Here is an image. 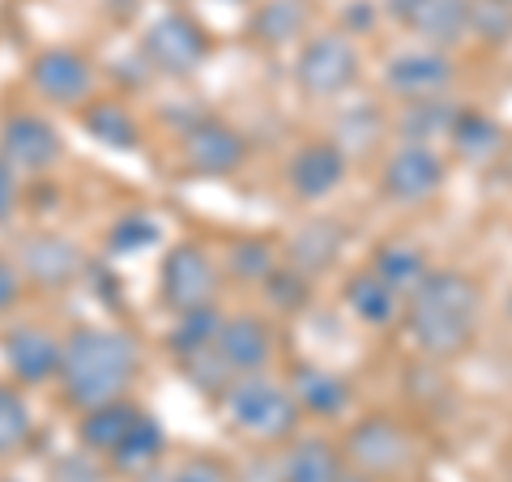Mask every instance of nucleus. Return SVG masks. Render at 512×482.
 Listing matches in <instances>:
<instances>
[{
    "instance_id": "nucleus-1",
    "label": "nucleus",
    "mask_w": 512,
    "mask_h": 482,
    "mask_svg": "<svg viewBox=\"0 0 512 482\" xmlns=\"http://www.w3.org/2000/svg\"><path fill=\"white\" fill-rule=\"evenodd\" d=\"M478 325H483V286L466 269L436 265L427 282L406 299L402 329L410 346L431 363L466 355L478 337Z\"/></svg>"
},
{
    "instance_id": "nucleus-2",
    "label": "nucleus",
    "mask_w": 512,
    "mask_h": 482,
    "mask_svg": "<svg viewBox=\"0 0 512 482\" xmlns=\"http://www.w3.org/2000/svg\"><path fill=\"white\" fill-rule=\"evenodd\" d=\"M141 376V342L116 325H77L64 333L60 401L69 410H94L133 393Z\"/></svg>"
},
{
    "instance_id": "nucleus-3",
    "label": "nucleus",
    "mask_w": 512,
    "mask_h": 482,
    "mask_svg": "<svg viewBox=\"0 0 512 482\" xmlns=\"http://www.w3.org/2000/svg\"><path fill=\"white\" fill-rule=\"evenodd\" d=\"M222 419L239 440L256 448H282L299 436L303 410L291 393V384L278 380L274 372L265 376H239L218 401Z\"/></svg>"
},
{
    "instance_id": "nucleus-4",
    "label": "nucleus",
    "mask_w": 512,
    "mask_h": 482,
    "mask_svg": "<svg viewBox=\"0 0 512 482\" xmlns=\"http://www.w3.org/2000/svg\"><path fill=\"white\" fill-rule=\"evenodd\" d=\"M291 77H295L303 99H312V103H333V99H342V94H350L363 77V52H359L355 35H346L342 26L312 30V35L295 47Z\"/></svg>"
},
{
    "instance_id": "nucleus-5",
    "label": "nucleus",
    "mask_w": 512,
    "mask_h": 482,
    "mask_svg": "<svg viewBox=\"0 0 512 482\" xmlns=\"http://www.w3.org/2000/svg\"><path fill=\"white\" fill-rule=\"evenodd\" d=\"M222 261L201 244V239H180L158 261V303L180 316L192 308H210L222 295Z\"/></svg>"
},
{
    "instance_id": "nucleus-6",
    "label": "nucleus",
    "mask_w": 512,
    "mask_h": 482,
    "mask_svg": "<svg viewBox=\"0 0 512 482\" xmlns=\"http://www.w3.org/2000/svg\"><path fill=\"white\" fill-rule=\"evenodd\" d=\"M342 457H346V470H359V474H372L380 482H393L410 470L414 461V436L406 431L402 419L384 410H372L355 419L342 431Z\"/></svg>"
},
{
    "instance_id": "nucleus-7",
    "label": "nucleus",
    "mask_w": 512,
    "mask_h": 482,
    "mask_svg": "<svg viewBox=\"0 0 512 482\" xmlns=\"http://www.w3.org/2000/svg\"><path fill=\"white\" fill-rule=\"evenodd\" d=\"M448 184V158L440 146H414V141H397L384 150L376 167V192L380 201L402 205V210H419L431 205Z\"/></svg>"
},
{
    "instance_id": "nucleus-8",
    "label": "nucleus",
    "mask_w": 512,
    "mask_h": 482,
    "mask_svg": "<svg viewBox=\"0 0 512 482\" xmlns=\"http://www.w3.org/2000/svg\"><path fill=\"white\" fill-rule=\"evenodd\" d=\"M137 52L150 73L192 77L210 60L214 39L197 18H188L180 9H167V13H158L154 22H146V30H141V39H137Z\"/></svg>"
},
{
    "instance_id": "nucleus-9",
    "label": "nucleus",
    "mask_w": 512,
    "mask_h": 482,
    "mask_svg": "<svg viewBox=\"0 0 512 482\" xmlns=\"http://www.w3.org/2000/svg\"><path fill=\"white\" fill-rule=\"evenodd\" d=\"M26 86L43 107H60V111H82L94 94H99V69L86 52L77 47H43L30 56L26 64Z\"/></svg>"
},
{
    "instance_id": "nucleus-10",
    "label": "nucleus",
    "mask_w": 512,
    "mask_h": 482,
    "mask_svg": "<svg viewBox=\"0 0 512 482\" xmlns=\"http://www.w3.org/2000/svg\"><path fill=\"white\" fill-rule=\"evenodd\" d=\"M457 82V60L440 52V47H402L380 64V90L389 94L397 107L406 103H427V99H448Z\"/></svg>"
},
{
    "instance_id": "nucleus-11",
    "label": "nucleus",
    "mask_w": 512,
    "mask_h": 482,
    "mask_svg": "<svg viewBox=\"0 0 512 482\" xmlns=\"http://www.w3.org/2000/svg\"><path fill=\"white\" fill-rule=\"evenodd\" d=\"M180 167L197 180H231L248 167V137L218 116H197L180 128Z\"/></svg>"
},
{
    "instance_id": "nucleus-12",
    "label": "nucleus",
    "mask_w": 512,
    "mask_h": 482,
    "mask_svg": "<svg viewBox=\"0 0 512 482\" xmlns=\"http://www.w3.org/2000/svg\"><path fill=\"white\" fill-rule=\"evenodd\" d=\"M0 359L18 389H43L60 380L64 367V333L39 325V320H18L0 337Z\"/></svg>"
},
{
    "instance_id": "nucleus-13",
    "label": "nucleus",
    "mask_w": 512,
    "mask_h": 482,
    "mask_svg": "<svg viewBox=\"0 0 512 482\" xmlns=\"http://www.w3.org/2000/svg\"><path fill=\"white\" fill-rule=\"evenodd\" d=\"M0 158L22 175V180H35L64 163V133L43 116V111H9L0 120Z\"/></svg>"
},
{
    "instance_id": "nucleus-14",
    "label": "nucleus",
    "mask_w": 512,
    "mask_h": 482,
    "mask_svg": "<svg viewBox=\"0 0 512 482\" xmlns=\"http://www.w3.org/2000/svg\"><path fill=\"white\" fill-rule=\"evenodd\" d=\"M346 171H350V154L342 150L338 137H308V141H299L291 158H286L282 184L295 201L320 205L346 184Z\"/></svg>"
},
{
    "instance_id": "nucleus-15",
    "label": "nucleus",
    "mask_w": 512,
    "mask_h": 482,
    "mask_svg": "<svg viewBox=\"0 0 512 482\" xmlns=\"http://www.w3.org/2000/svg\"><path fill=\"white\" fill-rule=\"evenodd\" d=\"M13 261L22 265L26 286H35V291H43V295L69 291V286H77V278L86 273L82 248H77L73 239H64V235H52V231L26 235L18 244V256H13Z\"/></svg>"
},
{
    "instance_id": "nucleus-16",
    "label": "nucleus",
    "mask_w": 512,
    "mask_h": 482,
    "mask_svg": "<svg viewBox=\"0 0 512 482\" xmlns=\"http://www.w3.org/2000/svg\"><path fill=\"white\" fill-rule=\"evenodd\" d=\"M218 355L231 367V376H265L278 359V333L261 312H227L218 333Z\"/></svg>"
},
{
    "instance_id": "nucleus-17",
    "label": "nucleus",
    "mask_w": 512,
    "mask_h": 482,
    "mask_svg": "<svg viewBox=\"0 0 512 482\" xmlns=\"http://www.w3.org/2000/svg\"><path fill=\"white\" fill-rule=\"evenodd\" d=\"M342 308L350 312V320H359L363 329L384 333V329L402 325L406 299L397 295L372 265H359V269H350L342 278Z\"/></svg>"
},
{
    "instance_id": "nucleus-18",
    "label": "nucleus",
    "mask_w": 512,
    "mask_h": 482,
    "mask_svg": "<svg viewBox=\"0 0 512 482\" xmlns=\"http://www.w3.org/2000/svg\"><path fill=\"white\" fill-rule=\"evenodd\" d=\"M248 35L265 52L299 47L312 35V0H256L248 13Z\"/></svg>"
},
{
    "instance_id": "nucleus-19",
    "label": "nucleus",
    "mask_w": 512,
    "mask_h": 482,
    "mask_svg": "<svg viewBox=\"0 0 512 482\" xmlns=\"http://www.w3.org/2000/svg\"><path fill=\"white\" fill-rule=\"evenodd\" d=\"M346 457L329 436H295L278 448V482H342Z\"/></svg>"
},
{
    "instance_id": "nucleus-20",
    "label": "nucleus",
    "mask_w": 512,
    "mask_h": 482,
    "mask_svg": "<svg viewBox=\"0 0 512 482\" xmlns=\"http://www.w3.org/2000/svg\"><path fill=\"white\" fill-rule=\"evenodd\" d=\"M141 410L133 397H120V401H107V406H94V410H82L73 423V440L82 453L107 461L111 453L120 448V440L133 431V423L141 419Z\"/></svg>"
},
{
    "instance_id": "nucleus-21",
    "label": "nucleus",
    "mask_w": 512,
    "mask_h": 482,
    "mask_svg": "<svg viewBox=\"0 0 512 482\" xmlns=\"http://www.w3.org/2000/svg\"><path fill=\"white\" fill-rule=\"evenodd\" d=\"M286 384H291L303 419H338V414L350 410V397H355L346 376H338L333 367H320V363H295Z\"/></svg>"
},
{
    "instance_id": "nucleus-22",
    "label": "nucleus",
    "mask_w": 512,
    "mask_h": 482,
    "mask_svg": "<svg viewBox=\"0 0 512 482\" xmlns=\"http://www.w3.org/2000/svg\"><path fill=\"white\" fill-rule=\"evenodd\" d=\"M77 124H82L99 146L120 150V154H133L141 146V137H146L141 133L137 111L128 107L124 99H103V94H94V99L77 111Z\"/></svg>"
},
{
    "instance_id": "nucleus-23",
    "label": "nucleus",
    "mask_w": 512,
    "mask_h": 482,
    "mask_svg": "<svg viewBox=\"0 0 512 482\" xmlns=\"http://www.w3.org/2000/svg\"><path fill=\"white\" fill-rule=\"evenodd\" d=\"M367 265H372L402 299H410L427 282V273L436 269L414 239H380V244L372 248V256H367Z\"/></svg>"
},
{
    "instance_id": "nucleus-24",
    "label": "nucleus",
    "mask_w": 512,
    "mask_h": 482,
    "mask_svg": "<svg viewBox=\"0 0 512 482\" xmlns=\"http://www.w3.org/2000/svg\"><path fill=\"white\" fill-rule=\"evenodd\" d=\"M470 18H474V0H423L406 30L419 43L448 52V47H457L470 35Z\"/></svg>"
},
{
    "instance_id": "nucleus-25",
    "label": "nucleus",
    "mask_w": 512,
    "mask_h": 482,
    "mask_svg": "<svg viewBox=\"0 0 512 482\" xmlns=\"http://www.w3.org/2000/svg\"><path fill=\"white\" fill-rule=\"evenodd\" d=\"M163 448H167L163 423H158L150 410H141V419L133 423V431L120 440V448L103 465H107L111 474H120V478H146L154 465L163 461Z\"/></svg>"
},
{
    "instance_id": "nucleus-26",
    "label": "nucleus",
    "mask_w": 512,
    "mask_h": 482,
    "mask_svg": "<svg viewBox=\"0 0 512 482\" xmlns=\"http://www.w3.org/2000/svg\"><path fill=\"white\" fill-rule=\"evenodd\" d=\"M222 278H231L235 286H261L269 282V273H274L286 256L278 252L274 239H265V235H239L231 239L227 248H222Z\"/></svg>"
},
{
    "instance_id": "nucleus-27",
    "label": "nucleus",
    "mask_w": 512,
    "mask_h": 482,
    "mask_svg": "<svg viewBox=\"0 0 512 482\" xmlns=\"http://www.w3.org/2000/svg\"><path fill=\"white\" fill-rule=\"evenodd\" d=\"M222 320H227V312H222L218 303L171 316L167 337H163L167 355H171L175 363H184V359H192V355H205V350H214V346H218V333H222Z\"/></svg>"
},
{
    "instance_id": "nucleus-28",
    "label": "nucleus",
    "mask_w": 512,
    "mask_h": 482,
    "mask_svg": "<svg viewBox=\"0 0 512 482\" xmlns=\"http://www.w3.org/2000/svg\"><path fill=\"white\" fill-rule=\"evenodd\" d=\"M461 107L453 99H427V103H406L397 107L393 133L397 141H414V146H440L453 133Z\"/></svg>"
},
{
    "instance_id": "nucleus-29",
    "label": "nucleus",
    "mask_w": 512,
    "mask_h": 482,
    "mask_svg": "<svg viewBox=\"0 0 512 482\" xmlns=\"http://www.w3.org/2000/svg\"><path fill=\"white\" fill-rule=\"evenodd\" d=\"M338 252H342V227L329 218H312L291 235V244H286L282 256H286V265H295L299 273L316 278L320 269H329L338 261Z\"/></svg>"
},
{
    "instance_id": "nucleus-30",
    "label": "nucleus",
    "mask_w": 512,
    "mask_h": 482,
    "mask_svg": "<svg viewBox=\"0 0 512 482\" xmlns=\"http://www.w3.org/2000/svg\"><path fill=\"white\" fill-rule=\"evenodd\" d=\"M448 146H453L461 163H487V158L504 150V128H500V120H491L487 111L461 107L453 133H448Z\"/></svg>"
},
{
    "instance_id": "nucleus-31",
    "label": "nucleus",
    "mask_w": 512,
    "mask_h": 482,
    "mask_svg": "<svg viewBox=\"0 0 512 482\" xmlns=\"http://www.w3.org/2000/svg\"><path fill=\"white\" fill-rule=\"evenodd\" d=\"M35 440V410L26 401V389L0 384V461L22 457Z\"/></svg>"
},
{
    "instance_id": "nucleus-32",
    "label": "nucleus",
    "mask_w": 512,
    "mask_h": 482,
    "mask_svg": "<svg viewBox=\"0 0 512 482\" xmlns=\"http://www.w3.org/2000/svg\"><path fill=\"white\" fill-rule=\"evenodd\" d=\"M158 239H163V222L146 210H128L107 227L103 244L111 256H141V252H150Z\"/></svg>"
},
{
    "instance_id": "nucleus-33",
    "label": "nucleus",
    "mask_w": 512,
    "mask_h": 482,
    "mask_svg": "<svg viewBox=\"0 0 512 482\" xmlns=\"http://www.w3.org/2000/svg\"><path fill=\"white\" fill-rule=\"evenodd\" d=\"M308 291H312V278H308V273H299L295 265H286V261L269 273V282L261 286V295L274 303V308H282V312L303 308V303H308Z\"/></svg>"
},
{
    "instance_id": "nucleus-34",
    "label": "nucleus",
    "mask_w": 512,
    "mask_h": 482,
    "mask_svg": "<svg viewBox=\"0 0 512 482\" xmlns=\"http://www.w3.org/2000/svg\"><path fill=\"white\" fill-rule=\"evenodd\" d=\"M470 35L483 39V43H508L512 39V5H500V0H474Z\"/></svg>"
},
{
    "instance_id": "nucleus-35",
    "label": "nucleus",
    "mask_w": 512,
    "mask_h": 482,
    "mask_svg": "<svg viewBox=\"0 0 512 482\" xmlns=\"http://www.w3.org/2000/svg\"><path fill=\"white\" fill-rule=\"evenodd\" d=\"M163 482H235V470L214 453H192L184 461H175V470Z\"/></svg>"
},
{
    "instance_id": "nucleus-36",
    "label": "nucleus",
    "mask_w": 512,
    "mask_h": 482,
    "mask_svg": "<svg viewBox=\"0 0 512 482\" xmlns=\"http://www.w3.org/2000/svg\"><path fill=\"white\" fill-rule=\"evenodd\" d=\"M26 299V273L13 256L0 252V316H9Z\"/></svg>"
},
{
    "instance_id": "nucleus-37",
    "label": "nucleus",
    "mask_w": 512,
    "mask_h": 482,
    "mask_svg": "<svg viewBox=\"0 0 512 482\" xmlns=\"http://www.w3.org/2000/svg\"><path fill=\"white\" fill-rule=\"evenodd\" d=\"M22 210V175L0 158V227H9Z\"/></svg>"
},
{
    "instance_id": "nucleus-38",
    "label": "nucleus",
    "mask_w": 512,
    "mask_h": 482,
    "mask_svg": "<svg viewBox=\"0 0 512 482\" xmlns=\"http://www.w3.org/2000/svg\"><path fill=\"white\" fill-rule=\"evenodd\" d=\"M423 0H384V13L397 22V26H410V18L419 13Z\"/></svg>"
},
{
    "instance_id": "nucleus-39",
    "label": "nucleus",
    "mask_w": 512,
    "mask_h": 482,
    "mask_svg": "<svg viewBox=\"0 0 512 482\" xmlns=\"http://www.w3.org/2000/svg\"><path fill=\"white\" fill-rule=\"evenodd\" d=\"M372 18H376V13H372V5H367V0H359V9L346 13V22H350V26H363V30L372 26Z\"/></svg>"
},
{
    "instance_id": "nucleus-40",
    "label": "nucleus",
    "mask_w": 512,
    "mask_h": 482,
    "mask_svg": "<svg viewBox=\"0 0 512 482\" xmlns=\"http://www.w3.org/2000/svg\"><path fill=\"white\" fill-rule=\"evenodd\" d=\"M342 482H380V478H372V474H359V470H346V474H342Z\"/></svg>"
},
{
    "instance_id": "nucleus-41",
    "label": "nucleus",
    "mask_w": 512,
    "mask_h": 482,
    "mask_svg": "<svg viewBox=\"0 0 512 482\" xmlns=\"http://www.w3.org/2000/svg\"><path fill=\"white\" fill-rule=\"evenodd\" d=\"M500 5H512V0H500Z\"/></svg>"
}]
</instances>
